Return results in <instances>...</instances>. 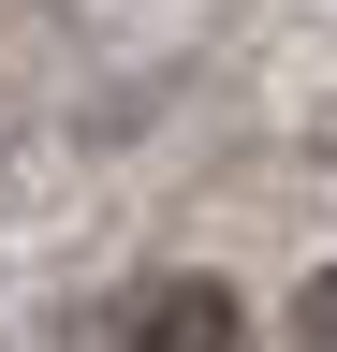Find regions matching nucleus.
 <instances>
[{"instance_id":"obj_2","label":"nucleus","mask_w":337,"mask_h":352,"mask_svg":"<svg viewBox=\"0 0 337 352\" xmlns=\"http://www.w3.org/2000/svg\"><path fill=\"white\" fill-rule=\"evenodd\" d=\"M293 352H337V264H323L308 294H293Z\"/></svg>"},{"instance_id":"obj_1","label":"nucleus","mask_w":337,"mask_h":352,"mask_svg":"<svg viewBox=\"0 0 337 352\" xmlns=\"http://www.w3.org/2000/svg\"><path fill=\"white\" fill-rule=\"evenodd\" d=\"M132 352H249V308L220 279H147L132 294Z\"/></svg>"}]
</instances>
